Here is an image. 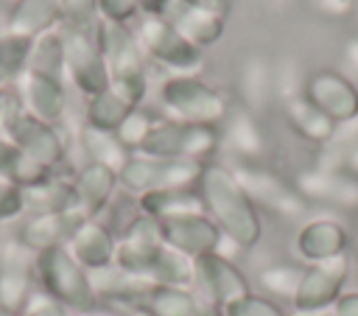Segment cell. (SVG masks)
Segmentation results:
<instances>
[{
  "label": "cell",
  "mask_w": 358,
  "mask_h": 316,
  "mask_svg": "<svg viewBox=\"0 0 358 316\" xmlns=\"http://www.w3.org/2000/svg\"><path fill=\"white\" fill-rule=\"evenodd\" d=\"M232 173L255 207H263L282 218H296L308 210V201L302 199V193L274 171H266L260 165H238L232 168Z\"/></svg>",
  "instance_id": "obj_9"
},
{
  "label": "cell",
  "mask_w": 358,
  "mask_h": 316,
  "mask_svg": "<svg viewBox=\"0 0 358 316\" xmlns=\"http://www.w3.org/2000/svg\"><path fill=\"white\" fill-rule=\"evenodd\" d=\"M162 20L171 22V25H173L190 45H196V48L213 45V42H218L221 34H224V17H221V14H213V11L187 6V3H182V0H171L168 8L162 11Z\"/></svg>",
  "instance_id": "obj_22"
},
{
  "label": "cell",
  "mask_w": 358,
  "mask_h": 316,
  "mask_svg": "<svg viewBox=\"0 0 358 316\" xmlns=\"http://www.w3.org/2000/svg\"><path fill=\"white\" fill-rule=\"evenodd\" d=\"M193 268H196V280H193V282H199V288L204 291V296H207L218 310H221L224 305H229V302H235V299L252 294L246 274H243L232 260H227V257H221V254H215V252L196 257V260H193Z\"/></svg>",
  "instance_id": "obj_13"
},
{
  "label": "cell",
  "mask_w": 358,
  "mask_h": 316,
  "mask_svg": "<svg viewBox=\"0 0 358 316\" xmlns=\"http://www.w3.org/2000/svg\"><path fill=\"white\" fill-rule=\"evenodd\" d=\"M62 45H64V70L73 84L90 98L109 89V70L98 45V22L95 25H67L62 22Z\"/></svg>",
  "instance_id": "obj_5"
},
{
  "label": "cell",
  "mask_w": 358,
  "mask_h": 316,
  "mask_svg": "<svg viewBox=\"0 0 358 316\" xmlns=\"http://www.w3.org/2000/svg\"><path fill=\"white\" fill-rule=\"evenodd\" d=\"M162 109L171 120L215 126L227 115V101L218 89L199 81L196 76H171L159 87Z\"/></svg>",
  "instance_id": "obj_6"
},
{
  "label": "cell",
  "mask_w": 358,
  "mask_h": 316,
  "mask_svg": "<svg viewBox=\"0 0 358 316\" xmlns=\"http://www.w3.org/2000/svg\"><path fill=\"white\" fill-rule=\"evenodd\" d=\"M305 201H322L341 210H358V176L347 171H302L294 185Z\"/></svg>",
  "instance_id": "obj_17"
},
{
  "label": "cell",
  "mask_w": 358,
  "mask_h": 316,
  "mask_svg": "<svg viewBox=\"0 0 358 316\" xmlns=\"http://www.w3.org/2000/svg\"><path fill=\"white\" fill-rule=\"evenodd\" d=\"M302 274H305V268L296 263H274L260 271V285L274 296L294 299V294L302 282Z\"/></svg>",
  "instance_id": "obj_36"
},
{
  "label": "cell",
  "mask_w": 358,
  "mask_h": 316,
  "mask_svg": "<svg viewBox=\"0 0 358 316\" xmlns=\"http://www.w3.org/2000/svg\"><path fill=\"white\" fill-rule=\"evenodd\" d=\"M347 243H350L347 229L336 218H313V221L302 224V229L296 232V240H294L296 254L308 266L344 254Z\"/></svg>",
  "instance_id": "obj_20"
},
{
  "label": "cell",
  "mask_w": 358,
  "mask_h": 316,
  "mask_svg": "<svg viewBox=\"0 0 358 316\" xmlns=\"http://www.w3.org/2000/svg\"><path fill=\"white\" fill-rule=\"evenodd\" d=\"M20 316H67V308H62L56 299H50L45 291H39L31 296L28 308Z\"/></svg>",
  "instance_id": "obj_43"
},
{
  "label": "cell",
  "mask_w": 358,
  "mask_h": 316,
  "mask_svg": "<svg viewBox=\"0 0 358 316\" xmlns=\"http://www.w3.org/2000/svg\"><path fill=\"white\" fill-rule=\"evenodd\" d=\"M34 277H36V254L20 240L6 243L0 249V308L20 316L28 308L31 296L36 294Z\"/></svg>",
  "instance_id": "obj_12"
},
{
  "label": "cell",
  "mask_w": 358,
  "mask_h": 316,
  "mask_svg": "<svg viewBox=\"0 0 358 316\" xmlns=\"http://www.w3.org/2000/svg\"><path fill=\"white\" fill-rule=\"evenodd\" d=\"M28 115H34L42 123H59L67 109V92L62 87V78L39 76V73H22L20 78V95Z\"/></svg>",
  "instance_id": "obj_18"
},
{
  "label": "cell",
  "mask_w": 358,
  "mask_h": 316,
  "mask_svg": "<svg viewBox=\"0 0 358 316\" xmlns=\"http://www.w3.org/2000/svg\"><path fill=\"white\" fill-rule=\"evenodd\" d=\"M137 45L140 50H145L157 64H162L165 70H171L173 76H196L204 67V59L199 53L196 45H190L171 22H165L162 17H143L137 22Z\"/></svg>",
  "instance_id": "obj_8"
},
{
  "label": "cell",
  "mask_w": 358,
  "mask_h": 316,
  "mask_svg": "<svg viewBox=\"0 0 358 316\" xmlns=\"http://www.w3.org/2000/svg\"><path fill=\"white\" fill-rule=\"evenodd\" d=\"M288 3H291V0H271V6H274V8H277V11H282V8H285V6H288Z\"/></svg>",
  "instance_id": "obj_51"
},
{
  "label": "cell",
  "mask_w": 358,
  "mask_h": 316,
  "mask_svg": "<svg viewBox=\"0 0 358 316\" xmlns=\"http://www.w3.org/2000/svg\"><path fill=\"white\" fill-rule=\"evenodd\" d=\"M20 193H22V210H28L31 215H36V213H67L76 201L73 179H64L56 171L48 179H42L31 187H22Z\"/></svg>",
  "instance_id": "obj_25"
},
{
  "label": "cell",
  "mask_w": 358,
  "mask_h": 316,
  "mask_svg": "<svg viewBox=\"0 0 358 316\" xmlns=\"http://www.w3.org/2000/svg\"><path fill=\"white\" fill-rule=\"evenodd\" d=\"M274 89L280 92L282 103L291 101V98H296V95H305V84L299 78V67H296L294 59H285L277 67V73H274Z\"/></svg>",
  "instance_id": "obj_39"
},
{
  "label": "cell",
  "mask_w": 358,
  "mask_h": 316,
  "mask_svg": "<svg viewBox=\"0 0 358 316\" xmlns=\"http://www.w3.org/2000/svg\"><path fill=\"white\" fill-rule=\"evenodd\" d=\"M17 145L8 140V137H3L0 134V176H6L8 179V173H11V165H14V159H17Z\"/></svg>",
  "instance_id": "obj_45"
},
{
  "label": "cell",
  "mask_w": 358,
  "mask_h": 316,
  "mask_svg": "<svg viewBox=\"0 0 358 316\" xmlns=\"http://www.w3.org/2000/svg\"><path fill=\"white\" fill-rule=\"evenodd\" d=\"M148 280L154 285H173V288H187L196 280V268H193V257L165 246L162 254L157 257Z\"/></svg>",
  "instance_id": "obj_33"
},
{
  "label": "cell",
  "mask_w": 358,
  "mask_h": 316,
  "mask_svg": "<svg viewBox=\"0 0 358 316\" xmlns=\"http://www.w3.org/2000/svg\"><path fill=\"white\" fill-rule=\"evenodd\" d=\"M25 70L39 73V76H50V78H62V73H64V45H62L59 31H45L34 39Z\"/></svg>",
  "instance_id": "obj_32"
},
{
  "label": "cell",
  "mask_w": 358,
  "mask_h": 316,
  "mask_svg": "<svg viewBox=\"0 0 358 316\" xmlns=\"http://www.w3.org/2000/svg\"><path fill=\"white\" fill-rule=\"evenodd\" d=\"M285 316H333V310H294Z\"/></svg>",
  "instance_id": "obj_49"
},
{
  "label": "cell",
  "mask_w": 358,
  "mask_h": 316,
  "mask_svg": "<svg viewBox=\"0 0 358 316\" xmlns=\"http://www.w3.org/2000/svg\"><path fill=\"white\" fill-rule=\"evenodd\" d=\"M221 316H285L282 308L277 302H271L268 296L260 294H246L229 305L221 308Z\"/></svg>",
  "instance_id": "obj_38"
},
{
  "label": "cell",
  "mask_w": 358,
  "mask_h": 316,
  "mask_svg": "<svg viewBox=\"0 0 358 316\" xmlns=\"http://www.w3.org/2000/svg\"><path fill=\"white\" fill-rule=\"evenodd\" d=\"M117 171L106 168V165H98V162H87L76 171L73 176V213L81 218V221H90V218H98L106 204L112 201L115 196V187H117Z\"/></svg>",
  "instance_id": "obj_15"
},
{
  "label": "cell",
  "mask_w": 358,
  "mask_h": 316,
  "mask_svg": "<svg viewBox=\"0 0 358 316\" xmlns=\"http://www.w3.org/2000/svg\"><path fill=\"white\" fill-rule=\"evenodd\" d=\"M204 162L196 159H151L143 154H131L129 162L117 171V182L129 193H151V190H179L196 187Z\"/></svg>",
  "instance_id": "obj_7"
},
{
  "label": "cell",
  "mask_w": 358,
  "mask_h": 316,
  "mask_svg": "<svg viewBox=\"0 0 358 316\" xmlns=\"http://www.w3.org/2000/svg\"><path fill=\"white\" fill-rule=\"evenodd\" d=\"M36 280L50 299L73 313H92L98 308L90 271L67 252V246H53L36 254Z\"/></svg>",
  "instance_id": "obj_3"
},
{
  "label": "cell",
  "mask_w": 358,
  "mask_h": 316,
  "mask_svg": "<svg viewBox=\"0 0 358 316\" xmlns=\"http://www.w3.org/2000/svg\"><path fill=\"white\" fill-rule=\"evenodd\" d=\"M350 277V254H338L322 263L305 266L302 282L291 299L294 310H330L336 299L344 294V282Z\"/></svg>",
  "instance_id": "obj_10"
},
{
  "label": "cell",
  "mask_w": 358,
  "mask_h": 316,
  "mask_svg": "<svg viewBox=\"0 0 358 316\" xmlns=\"http://www.w3.org/2000/svg\"><path fill=\"white\" fill-rule=\"evenodd\" d=\"M305 98L324 112L333 123H347L358 117V87L341 73H316L305 81Z\"/></svg>",
  "instance_id": "obj_14"
},
{
  "label": "cell",
  "mask_w": 358,
  "mask_h": 316,
  "mask_svg": "<svg viewBox=\"0 0 358 316\" xmlns=\"http://www.w3.org/2000/svg\"><path fill=\"white\" fill-rule=\"evenodd\" d=\"M285 120L302 140H308L313 145H324L336 129V123L324 112H319L305 95L285 101Z\"/></svg>",
  "instance_id": "obj_27"
},
{
  "label": "cell",
  "mask_w": 358,
  "mask_h": 316,
  "mask_svg": "<svg viewBox=\"0 0 358 316\" xmlns=\"http://www.w3.org/2000/svg\"><path fill=\"white\" fill-rule=\"evenodd\" d=\"M358 148V117L347 123H336L330 140L319 145L316 151V165L319 171H347V162L352 151Z\"/></svg>",
  "instance_id": "obj_30"
},
{
  "label": "cell",
  "mask_w": 358,
  "mask_h": 316,
  "mask_svg": "<svg viewBox=\"0 0 358 316\" xmlns=\"http://www.w3.org/2000/svg\"><path fill=\"white\" fill-rule=\"evenodd\" d=\"M347 173H352V176H358V148L352 151V157H350V162H347Z\"/></svg>",
  "instance_id": "obj_50"
},
{
  "label": "cell",
  "mask_w": 358,
  "mask_h": 316,
  "mask_svg": "<svg viewBox=\"0 0 358 316\" xmlns=\"http://www.w3.org/2000/svg\"><path fill=\"white\" fill-rule=\"evenodd\" d=\"M62 22V8L59 0H20L17 8L8 17L6 34L28 36L36 39L45 31H53V25Z\"/></svg>",
  "instance_id": "obj_26"
},
{
  "label": "cell",
  "mask_w": 358,
  "mask_h": 316,
  "mask_svg": "<svg viewBox=\"0 0 358 316\" xmlns=\"http://www.w3.org/2000/svg\"><path fill=\"white\" fill-rule=\"evenodd\" d=\"M154 126H157V117L137 106V109L115 129V134H117V140H120L131 154H137V148L143 145V140L148 137V131H151Z\"/></svg>",
  "instance_id": "obj_37"
},
{
  "label": "cell",
  "mask_w": 358,
  "mask_h": 316,
  "mask_svg": "<svg viewBox=\"0 0 358 316\" xmlns=\"http://www.w3.org/2000/svg\"><path fill=\"white\" fill-rule=\"evenodd\" d=\"M0 316H14V313H8L6 308H0Z\"/></svg>",
  "instance_id": "obj_52"
},
{
  "label": "cell",
  "mask_w": 358,
  "mask_h": 316,
  "mask_svg": "<svg viewBox=\"0 0 358 316\" xmlns=\"http://www.w3.org/2000/svg\"><path fill=\"white\" fill-rule=\"evenodd\" d=\"M143 316H201V302L187 288L154 285L129 305Z\"/></svg>",
  "instance_id": "obj_23"
},
{
  "label": "cell",
  "mask_w": 358,
  "mask_h": 316,
  "mask_svg": "<svg viewBox=\"0 0 358 316\" xmlns=\"http://www.w3.org/2000/svg\"><path fill=\"white\" fill-rule=\"evenodd\" d=\"M333 316H358V291L341 294L333 305Z\"/></svg>",
  "instance_id": "obj_46"
},
{
  "label": "cell",
  "mask_w": 358,
  "mask_h": 316,
  "mask_svg": "<svg viewBox=\"0 0 358 316\" xmlns=\"http://www.w3.org/2000/svg\"><path fill=\"white\" fill-rule=\"evenodd\" d=\"M20 213H25L22 210V193H20V187L11 179L0 176V221H8L14 215H20Z\"/></svg>",
  "instance_id": "obj_42"
},
{
  "label": "cell",
  "mask_w": 358,
  "mask_h": 316,
  "mask_svg": "<svg viewBox=\"0 0 358 316\" xmlns=\"http://www.w3.org/2000/svg\"><path fill=\"white\" fill-rule=\"evenodd\" d=\"M140 213L154 221H171L182 215H199L204 213L201 193L196 187H179V190H151L143 193L137 201Z\"/></svg>",
  "instance_id": "obj_24"
},
{
  "label": "cell",
  "mask_w": 358,
  "mask_h": 316,
  "mask_svg": "<svg viewBox=\"0 0 358 316\" xmlns=\"http://www.w3.org/2000/svg\"><path fill=\"white\" fill-rule=\"evenodd\" d=\"M98 11L106 22H117L126 25L131 17H137L140 3L137 0H98Z\"/></svg>",
  "instance_id": "obj_41"
},
{
  "label": "cell",
  "mask_w": 358,
  "mask_h": 316,
  "mask_svg": "<svg viewBox=\"0 0 358 316\" xmlns=\"http://www.w3.org/2000/svg\"><path fill=\"white\" fill-rule=\"evenodd\" d=\"M355 8H358V0H355Z\"/></svg>",
  "instance_id": "obj_53"
},
{
  "label": "cell",
  "mask_w": 358,
  "mask_h": 316,
  "mask_svg": "<svg viewBox=\"0 0 358 316\" xmlns=\"http://www.w3.org/2000/svg\"><path fill=\"white\" fill-rule=\"evenodd\" d=\"M131 112H134V106L129 101H123L115 89H103L101 95L87 101V123L106 129V131H115Z\"/></svg>",
  "instance_id": "obj_34"
},
{
  "label": "cell",
  "mask_w": 358,
  "mask_h": 316,
  "mask_svg": "<svg viewBox=\"0 0 358 316\" xmlns=\"http://www.w3.org/2000/svg\"><path fill=\"white\" fill-rule=\"evenodd\" d=\"M98 45L109 70V89H115L123 101H129L137 109L145 98L148 81L143 67V50L137 45L134 31L117 22L98 20Z\"/></svg>",
  "instance_id": "obj_2"
},
{
  "label": "cell",
  "mask_w": 358,
  "mask_h": 316,
  "mask_svg": "<svg viewBox=\"0 0 358 316\" xmlns=\"http://www.w3.org/2000/svg\"><path fill=\"white\" fill-rule=\"evenodd\" d=\"M78 224H84V221L73 210H67V213H36V215L25 218V224L20 227L17 240L25 243L34 254H39L45 249L64 246Z\"/></svg>",
  "instance_id": "obj_21"
},
{
  "label": "cell",
  "mask_w": 358,
  "mask_h": 316,
  "mask_svg": "<svg viewBox=\"0 0 358 316\" xmlns=\"http://www.w3.org/2000/svg\"><path fill=\"white\" fill-rule=\"evenodd\" d=\"M347 62L352 64V70H358V39H352L347 45Z\"/></svg>",
  "instance_id": "obj_48"
},
{
  "label": "cell",
  "mask_w": 358,
  "mask_h": 316,
  "mask_svg": "<svg viewBox=\"0 0 358 316\" xmlns=\"http://www.w3.org/2000/svg\"><path fill=\"white\" fill-rule=\"evenodd\" d=\"M67 252L87 268V271H98L106 266H115V246L117 238L112 235V229L106 224H101L98 218H90L84 224H78L73 229V235L67 238Z\"/></svg>",
  "instance_id": "obj_19"
},
{
  "label": "cell",
  "mask_w": 358,
  "mask_h": 316,
  "mask_svg": "<svg viewBox=\"0 0 358 316\" xmlns=\"http://www.w3.org/2000/svg\"><path fill=\"white\" fill-rule=\"evenodd\" d=\"M78 137H81V148L87 154V162H98V165H106L112 171H120L131 157V151L117 140L115 131L84 123Z\"/></svg>",
  "instance_id": "obj_28"
},
{
  "label": "cell",
  "mask_w": 358,
  "mask_h": 316,
  "mask_svg": "<svg viewBox=\"0 0 358 316\" xmlns=\"http://www.w3.org/2000/svg\"><path fill=\"white\" fill-rule=\"evenodd\" d=\"M221 134L215 126H199V123H182V120H157V126L148 131L137 154L151 159H196L210 162V157L218 151Z\"/></svg>",
  "instance_id": "obj_4"
},
{
  "label": "cell",
  "mask_w": 358,
  "mask_h": 316,
  "mask_svg": "<svg viewBox=\"0 0 358 316\" xmlns=\"http://www.w3.org/2000/svg\"><path fill=\"white\" fill-rule=\"evenodd\" d=\"M196 190L201 193L204 213L241 249H252L260 240L263 235L260 213L238 185L232 168H224L218 162H204Z\"/></svg>",
  "instance_id": "obj_1"
},
{
  "label": "cell",
  "mask_w": 358,
  "mask_h": 316,
  "mask_svg": "<svg viewBox=\"0 0 358 316\" xmlns=\"http://www.w3.org/2000/svg\"><path fill=\"white\" fill-rule=\"evenodd\" d=\"M224 143L243 159H257L266 154V140L260 126L249 112H232L224 126Z\"/></svg>",
  "instance_id": "obj_29"
},
{
  "label": "cell",
  "mask_w": 358,
  "mask_h": 316,
  "mask_svg": "<svg viewBox=\"0 0 358 316\" xmlns=\"http://www.w3.org/2000/svg\"><path fill=\"white\" fill-rule=\"evenodd\" d=\"M182 3L204 8V11H213V14H221V17H227V11H229V0H182Z\"/></svg>",
  "instance_id": "obj_47"
},
{
  "label": "cell",
  "mask_w": 358,
  "mask_h": 316,
  "mask_svg": "<svg viewBox=\"0 0 358 316\" xmlns=\"http://www.w3.org/2000/svg\"><path fill=\"white\" fill-rule=\"evenodd\" d=\"M322 14H330V17H347L352 8H355V0H310Z\"/></svg>",
  "instance_id": "obj_44"
},
{
  "label": "cell",
  "mask_w": 358,
  "mask_h": 316,
  "mask_svg": "<svg viewBox=\"0 0 358 316\" xmlns=\"http://www.w3.org/2000/svg\"><path fill=\"white\" fill-rule=\"evenodd\" d=\"M162 227V240L165 246L187 254V257H201L218 249L221 243V229L215 227V221L207 213L199 215H182V218H171V221H159Z\"/></svg>",
  "instance_id": "obj_16"
},
{
  "label": "cell",
  "mask_w": 358,
  "mask_h": 316,
  "mask_svg": "<svg viewBox=\"0 0 358 316\" xmlns=\"http://www.w3.org/2000/svg\"><path fill=\"white\" fill-rule=\"evenodd\" d=\"M274 87V73L263 56H249L241 67V95L252 112H260Z\"/></svg>",
  "instance_id": "obj_31"
},
{
  "label": "cell",
  "mask_w": 358,
  "mask_h": 316,
  "mask_svg": "<svg viewBox=\"0 0 358 316\" xmlns=\"http://www.w3.org/2000/svg\"><path fill=\"white\" fill-rule=\"evenodd\" d=\"M134 316H143V313H134Z\"/></svg>",
  "instance_id": "obj_54"
},
{
  "label": "cell",
  "mask_w": 358,
  "mask_h": 316,
  "mask_svg": "<svg viewBox=\"0 0 358 316\" xmlns=\"http://www.w3.org/2000/svg\"><path fill=\"white\" fill-rule=\"evenodd\" d=\"M165 249V240H162V227L159 221L137 213L123 235L117 238V246H115V266L129 271V274H140V277H148L157 257L162 254Z\"/></svg>",
  "instance_id": "obj_11"
},
{
  "label": "cell",
  "mask_w": 358,
  "mask_h": 316,
  "mask_svg": "<svg viewBox=\"0 0 358 316\" xmlns=\"http://www.w3.org/2000/svg\"><path fill=\"white\" fill-rule=\"evenodd\" d=\"M62 22L67 25H95L98 22V0H59Z\"/></svg>",
  "instance_id": "obj_40"
},
{
  "label": "cell",
  "mask_w": 358,
  "mask_h": 316,
  "mask_svg": "<svg viewBox=\"0 0 358 316\" xmlns=\"http://www.w3.org/2000/svg\"><path fill=\"white\" fill-rule=\"evenodd\" d=\"M31 45H34V39H28V36L0 34V89H6V84L11 78L25 73Z\"/></svg>",
  "instance_id": "obj_35"
}]
</instances>
